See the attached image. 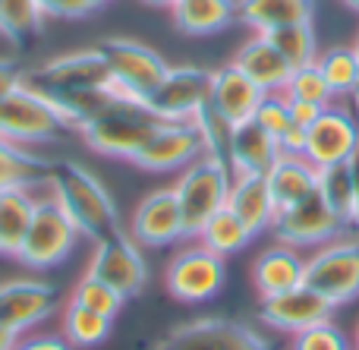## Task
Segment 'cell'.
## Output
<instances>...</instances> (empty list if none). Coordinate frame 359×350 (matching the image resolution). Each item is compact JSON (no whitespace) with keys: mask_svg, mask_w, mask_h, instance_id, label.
I'll list each match as a JSON object with an SVG mask.
<instances>
[{"mask_svg":"<svg viewBox=\"0 0 359 350\" xmlns=\"http://www.w3.org/2000/svg\"><path fill=\"white\" fill-rule=\"evenodd\" d=\"M48 193L57 199V206L69 215L76 231L88 240H107L120 234V215L114 206V196L107 187L86 168L76 161H63L48 177Z\"/></svg>","mask_w":359,"mask_h":350,"instance_id":"obj_1","label":"cell"},{"mask_svg":"<svg viewBox=\"0 0 359 350\" xmlns=\"http://www.w3.org/2000/svg\"><path fill=\"white\" fill-rule=\"evenodd\" d=\"M67 120L48 92L25 79L0 101V139L19 149H41L67 133Z\"/></svg>","mask_w":359,"mask_h":350,"instance_id":"obj_2","label":"cell"},{"mask_svg":"<svg viewBox=\"0 0 359 350\" xmlns=\"http://www.w3.org/2000/svg\"><path fill=\"white\" fill-rule=\"evenodd\" d=\"M230 183H233V170H230V164L224 158L215 155H202L189 168L180 170L174 193L180 199V208H183L186 237L196 240V234L202 231L205 221L227 206Z\"/></svg>","mask_w":359,"mask_h":350,"instance_id":"obj_3","label":"cell"},{"mask_svg":"<svg viewBox=\"0 0 359 350\" xmlns=\"http://www.w3.org/2000/svg\"><path fill=\"white\" fill-rule=\"evenodd\" d=\"M82 234L76 231V224L69 221V215L57 206L54 196H41L38 199V208L32 215V224L25 231V240L19 246V253L13 259L22 262L25 269H35V271H48L54 265H60L63 259H69L73 253L76 240Z\"/></svg>","mask_w":359,"mask_h":350,"instance_id":"obj_4","label":"cell"},{"mask_svg":"<svg viewBox=\"0 0 359 350\" xmlns=\"http://www.w3.org/2000/svg\"><path fill=\"white\" fill-rule=\"evenodd\" d=\"M101 54L111 69V86L120 88L126 98L149 107L151 92L161 86V79L170 69L164 57L151 51L149 44L133 41V38H107L101 44Z\"/></svg>","mask_w":359,"mask_h":350,"instance_id":"obj_5","label":"cell"},{"mask_svg":"<svg viewBox=\"0 0 359 350\" xmlns=\"http://www.w3.org/2000/svg\"><path fill=\"white\" fill-rule=\"evenodd\" d=\"M306 288L322 294L331 307H344L359 297V243L356 240H331L318 246L306 262Z\"/></svg>","mask_w":359,"mask_h":350,"instance_id":"obj_6","label":"cell"},{"mask_svg":"<svg viewBox=\"0 0 359 350\" xmlns=\"http://www.w3.org/2000/svg\"><path fill=\"white\" fill-rule=\"evenodd\" d=\"M158 123H161V120L145 105H130V107H120V111L95 120V123H88L86 130H79V136L86 139V145L95 149L98 155L133 161V158L139 155V149L149 142V136L155 133Z\"/></svg>","mask_w":359,"mask_h":350,"instance_id":"obj_7","label":"cell"},{"mask_svg":"<svg viewBox=\"0 0 359 350\" xmlns=\"http://www.w3.org/2000/svg\"><path fill=\"white\" fill-rule=\"evenodd\" d=\"M224 275H227L224 259L217 253L205 250L196 240L192 246H183L168 262L164 284H168V294L180 303H205L217 297V290L224 288Z\"/></svg>","mask_w":359,"mask_h":350,"instance_id":"obj_8","label":"cell"},{"mask_svg":"<svg viewBox=\"0 0 359 350\" xmlns=\"http://www.w3.org/2000/svg\"><path fill=\"white\" fill-rule=\"evenodd\" d=\"M86 275L101 278L104 284H111L123 300L130 297H139L149 281V265H145L142 246L130 237V234H114L107 240H98L95 243V253L88 259Z\"/></svg>","mask_w":359,"mask_h":350,"instance_id":"obj_9","label":"cell"},{"mask_svg":"<svg viewBox=\"0 0 359 350\" xmlns=\"http://www.w3.org/2000/svg\"><path fill=\"white\" fill-rule=\"evenodd\" d=\"M344 221L328 208V202L318 196V189L312 196H306L297 206H287L278 212L271 231L278 237V243H287L293 250H318V246L331 243L341 237Z\"/></svg>","mask_w":359,"mask_h":350,"instance_id":"obj_10","label":"cell"},{"mask_svg":"<svg viewBox=\"0 0 359 350\" xmlns=\"http://www.w3.org/2000/svg\"><path fill=\"white\" fill-rule=\"evenodd\" d=\"M211 95V73L202 67H170L161 86L151 92L149 111L168 123H189Z\"/></svg>","mask_w":359,"mask_h":350,"instance_id":"obj_11","label":"cell"},{"mask_svg":"<svg viewBox=\"0 0 359 350\" xmlns=\"http://www.w3.org/2000/svg\"><path fill=\"white\" fill-rule=\"evenodd\" d=\"M155 350H274L255 328L233 319H196L177 325Z\"/></svg>","mask_w":359,"mask_h":350,"instance_id":"obj_12","label":"cell"},{"mask_svg":"<svg viewBox=\"0 0 359 350\" xmlns=\"http://www.w3.org/2000/svg\"><path fill=\"white\" fill-rule=\"evenodd\" d=\"M202 155H205V142L192 120L189 123H168V120H161L155 126V133L149 136V142L133 158V164H139L142 170H151V174H170V170L189 168Z\"/></svg>","mask_w":359,"mask_h":350,"instance_id":"obj_13","label":"cell"},{"mask_svg":"<svg viewBox=\"0 0 359 350\" xmlns=\"http://www.w3.org/2000/svg\"><path fill=\"white\" fill-rule=\"evenodd\" d=\"M130 237L145 250H164L186 237V221L180 199L170 189H155L136 206L130 221Z\"/></svg>","mask_w":359,"mask_h":350,"instance_id":"obj_14","label":"cell"},{"mask_svg":"<svg viewBox=\"0 0 359 350\" xmlns=\"http://www.w3.org/2000/svg\"><path fill=\"white\" fill-rule=\"evenodd\" d=\"M29 82H35L48 95H60V92H76V88L111 86V69H107L101 48H86L41 63Z\"/></svg>","mask_w":359,"mask_h":350,"instance_id":"obj_15","label":"cell"},{"mask_svg":"<svg viewBox=\"0 0 359 350\" xmlns=\"http://www.w3.org/2000/svg\"><path fill=\"white\" fill-rule=\"evenodd\" d=\"M57 307V290L35 278H16L0 284V328H10L13 335H29Z\"/></svg>","mask_w":359,"mask_h":350,"instance_id":"obj_16","label":"cell"},{"mask_svg":"<svg viewBox=\"0 0 359 350\" xmlns=\"http://www.w3.org/2000/svg\"><path fill=\"white\" fill-rule=\"evenodd\" d=\"M331 313H334V307L322 294L306 288V284L284 290V294L262 297V307H259L262 325L274 328V332H287V335H297L303 328L331 322Z\"/></svg>","mask_w":359,"mask_h":350,"instance_id":"obj_17","label":"cell"},{"mask_svg":"<svg viewBox=\"0 0 359 350\" xmlns=\"http://www.w3.org/2000/svg\"><path fill=\"white\" fill-rule=\"evenodd\" d=\"M359 142V123L347 111L325 107L318 120L306 130V149L303 158L316 168H331V164H347Z\"/></svg>","mask_w":359,"mask_h":350,"instance_id":"obj_18","label":"cell"},{"mask_svg":"<svg viewBox=\"0 0 359 350\" xmlns=\"http://www.w3.org/2000/svg\"><path fill=\"white\" fill-rule=\"evenodd\" d=\"M262 98H265V92H262L240 67H233V63H227V67L211 73L208 107L217 114V117L227 120L230 126L252 120L255 111H259V105H262Z\"/></svg>","mask_w":359,"mask_h":350,"instance_id":"obj_19","label":"cell"},{"mask_svg":"<svg viewBox=\"0 0 359 350\" xmlns=\"http://www.w3.org/2000/svg\"><path fill=\"white\" fill-rule=\"evenodd\" d=\"M280 155H284L280 142L268 130H262L255 120L236 123L233 130H230L227 164H230V170H233V177L236 174H268Z\"/></svg>","mask_w":359,"mask_h":350,"instance_id":"obj_20","label":"cell"},{"mask_svg":"<svg viewBox=\"0 0 359 350\" xmlns=\"http://www.w3.org/2000/svg\"><path fill=\"white\" fill-rule=\"evenodd\" d=\"M227 208L249 227V234L271 231L274 218H278V202L271 196L265 174H236L230 183Z\"/></svg>","mask_w":359,"mask_h":350,"instance_id":"obj_21","label":"cell"},{"mask_svg":"<svg viewBox=\"0 0 359 350\" xmlns=\"http://www.w3.org/2000/svg\"><path fill=\"white\" fill-rule=\"evenodd\" d=\"M57 105V111L63 114L69 130H86L88 123L95 120L107 117V114L120 111V107H130L139 105V101L126 98L120 88L114 86H95V88H76V92H60V95H50Z\"/></svg>","mask_w":359,"mask_h":350,"instance_id":"obj_22","label":"cell"},{"mask_svg":"<svg viewBox=\"0 0 359 350\" xmlns=\"http://www.w3.org/2000/svg\"><path fill=\"white\" fill-rule=\"evenodd\" d=\"M306 281V259L293 246H268L252 265V284L262 297H274L293 290Z\"/></svg>","mask_w":359,"mask_h":350,"instance_id":"obj_23","label":"cell"},{"mask_svg":"<svg viewBox=\"0 0 359 350\" xmlns=\"http://www.w3.org/2000/svg\"><path fill=\"white\" fill-rule=\"evenodd\" d=\"M233 67H240L262 92H284L287 88V79H290L293 67L284 60L278 48L268 41V35H255L236 51V60Z\"/></svg>","mask_w":359,"mask_h":350,"instance_id":"obj_24","label":"cell"},{"mask_svg":"<svg viewBox=\"0 0 359 350\" xmlns=\"http://www.w3.org/2000/svg\"><path fill=\"white\" fill-rule=\"evenodd\" d=\"M35 187L16 183V187L0 189V256H16L19 246H22L32 215H35L38 199H41V196H35Z\"/></svg>","mask_w":359,"mask_h":350,"instance_id":"obj_25","label":"cell"},{"mask_svg":"<svg viewBox=\"0 0 359 350\" xmlns=\"http://www.w3.org/2000/svg\"><path fill=\"white\" fill-rule=\"evenodd\" d=\"M236 19L255 35H268L284 25L312 22V0H236Z\"/></svg>","mask_w":359,"mask_h":350,"instance_id":"obj_26","label":"cell"},{"mask_svg":"<svg viewBox=\"0 0 359 350\" xmlns=\"http://www.w3.org/2000/svg\"><path fill=\"white\" fill-rule=\"evenodd\" d=\"M265 177L274 202H278V212L287 206H297L318 189V168L306 161L303 155H280Z\"/></svg>","mask_w":359,"mask_h":350,"instance_id":"obj_27","label":"cell"},{"mask_svg":"<svg viewBox=\"0 0 359 350\" xmlns=\"http://www.w3.org/2000/svg\"><path fill=\"white\" fill-rule=\"evenodd\" d=\"M170 13L183 35H215L236 19V0H177Z\"/></svg>","mask_w":359,"mask_h":350,"instance_id":"obj_28","label":"cell"},{"mask_svg":"<svg viewBox=\"0 0 359 350\" xmlns=\"http://www.w3.org/2000/svg\"><path fill=\"white\" fill-rule=\"evenodd\" d=\"M57 161H50L48 155L35 149H19L0 139V189L16 187V183H48V177L54 174Z\"/></svg>","mask_w":359,"mask_h":350,"instance_id":"obj_29","label":"cell"},{"mask_svg":"<svg viewBox=\"0 0 359 350\" xmlns=\"http://www.w3.org/2000/svg\"><path fill=\"white\" fill-rule=\"evenodd\" d=\"M196 240L205 246V250H211L221 259H227V256H233V253L246 250L249 240H252V234H249V227L243 224L227 206H224L221 212H215L208 221H205L202 231L196 234Z\"/></svg>","mask_w":359,"mask_h":350,"instance_id":"obj_30","label":"cell"},{"mask_svg":"<svg viewBox=\"0 0 359 350\" xmlns=\"http://www.w3.org/2000/svg\"><path fill=\"white\" fill-rule=\"evenodd\" d=\"M318 196L328 202V208L344 224H359V199L347 164L318 168Z\"/></svg>","mask_w":359,"mask_h":350,"instance_id":"obj_31","label":"cell"},{"mask_svg":"<svg viewBox=\"0 0 359 350\" xmlns=\"http://www.w3.org/2000/svg\"><path fill=\"white\" fill-rule=\"evenodd\" d=\"M111 322L114 319L92 313L79 303H67V309H63V338H67L69 347H95L111 335Z\"/></svg>","mask_w":359,"mask_h":350,"instance_id":"obj_32","label":"cell"},{"mask_svg":"<svg viewBox=\"0 0 359 350\" xmlns=\"http://www.w3.org/2000/svg\"><path fill=\"white\" fill-rule=\"evenodd\" d=\"M268 41L284 54V60L290 63L293 69L309 67V63L318 60V41H316V32H312V22H297V25L274 29V32H268Z\"/></svg>","mask_w":359,"mask_h":350,"instance_id":"obj_33","label":"cell"},{"mask_svg":"<svg viewBox=\"0 0 359 350\" xmlns=\"http://www.w3.org/2000/svg\"><path fill=\"white\" fill-rule=\"evenodd\" d=\"M316 67L322 69L325 82L331 86V92L337 95H353L359 86V51L356 48H331L325 54H318Z\"/></svg>","mask_w":359,"mask_h":350,"instance_id":"obj_34","label":"cell"},{"mask_svg":"<svg viewBox=\"0 0 359 350\" xmlns=\"http://www.w3.org/2000/svg\"><path fill=\"white\" fill-rule=\"evenodd\" d=\"M44 22V13L35 0H0V35L10 41H25Z\"/></svg>","mask_w":359,"mask_h":350,"instance_id":"obj_35","label":"cell"},{"mask_svg":"<svg viewBox=\"0 0 359 350\" xmlns=\"http://www.w3.org/2000/svg\"><path fill=\"white\" fill-rule=\"evenodd\" d=\"M69 303H79V307L92 309V313H101V316H107V319H114V316H117L120 309H123V303H126V300L111 288V284L101 281V278H95V275H82L79 281H76Z\"/></svg>","mask_w":359,"mask_h":350,"instance_id":"obj_36","label":"cell"},{"mask_svg":"<svg viewBox=\"0 0 359 350\" xmlns=\"http://www.w3.org/2000/svg\"><path fill=\"white\" fill-rule=\"evenodd\" d=\"M284 95L290 101H309V105H318V107H331V101H334V92H331V86L325 82L322 69L316 63L293 69L290 79H287Z\"/></svg>","mask_w":359,"mask_h":350,"instance_id":"obj_37","label":"cell"},{"mask_svg":"<svg viewBox=\"0 0 359 350\" xmlns=\"http://www.w3.org/2000/svg\"><path fill=\"white\" fill-rule=\"evenodd\" d=\"M202 133V142H205V155H215V158H224L227 161V142H230V130L233 126L227 123L224 117H217L208 105L198 111V117L192 120Z\"/></svg>","mask_w":359,"mask_h":350,"instance_id":"obj_38","label":"cell"},{"mask_svg":"<svg viewBox=\"0 0 359 350\" xmlns=\"http://www.w3.org/2000/svg\"><path fill=\"white\" fill-rule=\"evenodd\" d=\"M290 350H353V344L344 338L341 328H334L331 322H322V325L303 328V332L293 335Z\"/></svg>","mask_w":359,"mask_h":350,"instance_id":"obj_39","label":"cell"},{"mask_svg":"<svg viewBox=\"0 0 359 350\" xmlns=\"http://www.w3.org/2000/svg\"><path fill=\"white\" fill-rule=\"evenodd\" d=\"M252 120L262 126V130L271 133L274 139H280V133L293 123L290 120V98H287L284 92H268L265 98H262V105H259V111H255Z\"/></svg>","mask_w":359,"mask_h":350,"instance_id":"obj_40","label":"cell"},{"mask_svg":"<svg viewBox=\"0 0 359 350\" xmlns=\"http://www.w3.org/2000/svg\"><path fill=\"white\" fill-rule=\"evenodd\" d=\"M41 6L44 16H54V19H82L92 13V6L86 0H35Z\"/></svg>","mask_w":359,"mask_h":350,"instance_id":"obj_41","label":"cell"},{"mask_svg":"<svg viewBox=\"0 0 359 350\" xmlns=\"http://www.w3.org/2000/svg\"><path fill=\"white\" fill-rule=\"evenodd\" d=\"M13 350H69V344L60 335H22Z\"/></svg>","mask_w":359,"mask_h":350,"instance_id":"obj_42","label":"cell"},{"mask_svg":"<svg viewBox=\"0 0 359 350\" xmlns=\"http://www.w3.org/2000/svg\"><path fill=\"white\" fill-rule=\"evenodd\" d=\"M22 82H25V73L19 69V63L10 60V57H0V101H4L13 88L22 86Z\"/></svg>","mask_w":359,"mask_h":350,"instance_id":"obj_43","label":"cell"},{"mask_svg":"<svg viewBox=\"0 0 359 350\" xmlns=\"http://www.w3.org/2000/svg\"><path fill=\"white\" fill-rule=\"evenodd\" d=\"M280 152L284 155H303V149H306V130L303 126H297V123H290L284 133H280Z\"/></svg>","mask_w":359,"mask_h":350,"instance_id":"obj_44","label":"cell"},{"mask_svg":"<svg viewBox=\"0 0 359 350\" xmlns=\"http://www.w3.org/2000/svg\"><path fill=\"white\" fill-rule=\"evenodd\" d=\"M322 111H325V107L309 105V101H290V120L297 126H303V130H309V126L318 120V114H322Z\"/></svg>","mask_w":359,"mask_h":350,"instance_id":"obj_45","label":"cell"},{"mask_svg":"<svg viewBox=\"0 0 359 350\" xmlns=\"http://www.w3.org/2000/svg\"><path fill=\"white\" fill-rule=\"evenodd\" d=\"M347 168H350V177H353V187H356V199H359V142H356L353 155L347 158Z\"/></svg>","mask_w":359,"mask_h":350,"instance_id":"obj_46","label":"cell"},{"mask_svg":"<svg viewBox=\"0 0 359 350\" xmlns=\"http://www.w3.org/2000/svg\"><path fill=\"white\" fill-rule=\"evenodd\" d=\"M19 341V335H13L10 328H0V350H13Z\"/></svg>","mask_w":359,"mask_h":350,"instance_id":"obj_47","label":"cell"},{"mask_svg":"<svg viewBox=\"0 0 359 350\" xmlns=\"http://www.w3.org/2000/svg\"><path fill=\"white\" fill-rule=\"evenodd\" d=\"M142 4H151V6H174L177 0H142Z\"/></svg>","mask_w":359,"mask_h":350,"instance_id":"obj_48","label":"cell"},{"mask_svg":"<svg viewBox=\"0 0 359 350\" xmlns=\"http://www.w3.org/2000/svg\"><path fill=\"white\" fill-rule=\"evenodd\" d=\"M86 4L92 6V10H101V6H107V4H111V0H86Z\"/></svg>","mask_w":359,"mask_h":350,"instance_id":"obj_49","label":"cell"},{"mask_svg":"<svg viewBox=\"0 0 359 350\" xmlns=\"http://www.w3.org/2000/svg\"><path fill=\"white\" fill-rule=\"evenodd\" d=\"M344 4H347L350 10H356V13H359V0H344Z\"/></svg>","mask_w":359,"mask_h":350,"instance_id":"obj_50","label":"cell"},{"mask_svg":"<svg viewBox=\"0 0 359 350\" xmlns=\"http://www.w3.org/2000/svg\"><path fill=\"white\" fill-rule=\"evenodd\" d=\"M353 350H359V325H356V335H353Z\"/></svg>","mask_w":359,"mask_h":350,"instance_id":"obj_51","label":"cell"},{"mask_svg":"<svg viewBox=\"0 0 359 350\" xmlns=\"http://www.w3.org/2000/svg\"><path fill=\"white\" fill-rule=\"evenodd\" d=\"M353 101H356V105H359V86L353 88Z\"/></svg>","mask_w":359,"mask_h":350,"instance_id":"obj_52","label":"cell"},{"mask_svg":"<svg viewBox=\"0 0 359 350\" xmlns=\"http://www.w3.org/2000/svg\"><path fill=\"white\" fill-rule=\"evenodd\" d=\"M356 51H359V41H356Z\"/></svg>","mask_w":359,"mask_h":350,"instance_id":"obj_53","label":"cell"}]
</instances>
